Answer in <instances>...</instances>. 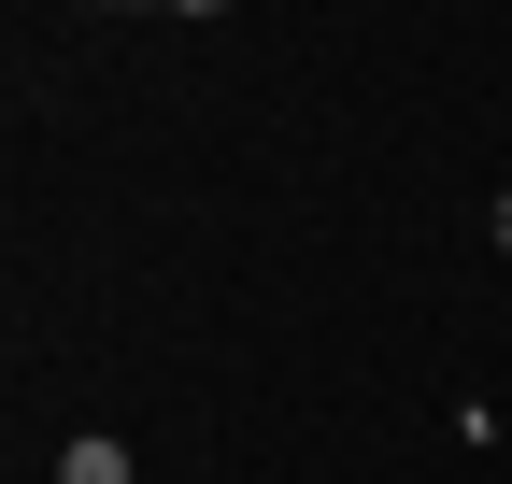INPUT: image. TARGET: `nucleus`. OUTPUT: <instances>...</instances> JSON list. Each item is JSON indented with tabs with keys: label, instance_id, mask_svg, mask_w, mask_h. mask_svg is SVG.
I'll return each mask as SVG.
<instances>
[{
	"label": "nucleus",
	"instance_id": "obj_1",
	"mask_svg": "<svg viewBox=\"0 0 512 484\" xmlns=\"http://www.w3.org/2000/svg\"><path fill=\"white\" fill-rule=\"evenodd\" d=\"M57 484H143V470H128V442H114V428H86L72 456H57Z\"/></svg>",
	"mask_w": 512,
	"mask_h": 484
},
{
	"label": "nucleus",
	"instance_id": "obj_2",
	"mask_svg": "<svg viewBox=\"0 0 512 484\" xmlns=\"http://www.w3.org/2000/svg\"><path fill=\"white\" fill-rule=\"evenodd\" d=\"M484 228H498V257H512V186H498V214H484Z\"/></svg>",
	"mask_w": 512,
	"mask_h": 484
}]
</instances>
